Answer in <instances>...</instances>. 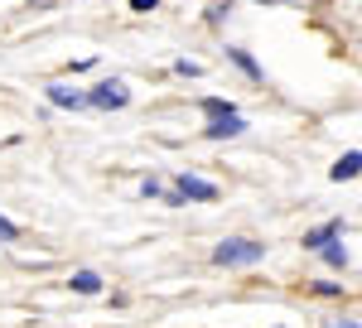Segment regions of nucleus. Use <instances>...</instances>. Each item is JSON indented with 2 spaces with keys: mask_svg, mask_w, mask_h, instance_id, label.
I'll return each instance as SVG.
<instances>
[{
  "mask_svg": "<svg viewBox=\"0 0 362 328\" xmlns=\"http://www.w3.org/2000/svg\"><path fill=\"white\" fill-rule=\"evenodd\" d=\"M155 5H160V0H131V10H140V15H150Z\"/></svg>",
  "mask_w": 362,
  "mask_h": 328,
  "instance_id": "nucleus-14",
  "label": "nucleus"
},
{
  "mask_svg": "<svg viewBox=\"0 0 362 328\" xmlns=\"http://www.w3.org/2000/svg\"><path fill=\"white\" fill-rule=\"evenodd\" d=\"M242 131H247V121L232 111V116H218V121H213L203 136H208V140H232V136H242Z\"/></svg>",
  "mask_w": 362,
  "mask_h": 328,
  "instance_id": "nucleus-4",
  "label": "nucleus"
},
{
  "mask_svg": "<svg viewBox=\"0 0 362 328\" xmlns=\"http://www.w3.org/2000/svg\"><path fill=\"white\" fill-rule=\"evenodd\" d=\"M319 251H324V261H329V266H334V271H343V266H348V251H343V246L324 242V246H319Z\"/></svg>",
  "mask_w": 362,
  "mask_h": 328,
  "instance_id": "nucleus-9",
  "label": "nucleus"
},
{
  "mask_svg": "<svg viewBox=\"0 0 362 328\" xmlns=\"http://www.w3.org/2000/svg\"><path fill=\"white\" fill-rule=\"evenodd\" d=\"M73 290H78V295H97V290H102V275L97 271H78L73 275Z\"/></svg>",
  "mask_w": 362,
  "mask_h": 328,
  "instance_id": "nucleus-8",
  "label": "nucleus"
},
{
  "mask_svg": "<svg viewBox=\"0 0 362 328\" xmlns=\"http://www.w3.org/2000/svg\"><path fill=\"white\" fill-rule=\"evenodd\" d=\"M203 111H208V116H232V107H227L223 97H203Z\"/></svg>",
  "mask_w": 362,
  "mask_h": 328,
  "instance_id": "nucleus-11",
  "label": "nucleus"
},
{
  "mask_svg": "<svg viewBox=\"0 0 362 328\" xmlns=\"http://www.w3.org/2000/svg\"><path fill=\"white\" fill-rule=\"evenodd\" d=\"M334 237H343V218H338V222H324V227H314V232H305V246H309V251H319V246L334 242Z\"/></svg>",
  "mask_w": 362,
  "mask_h": 328,
  "instance_id": "nucleus-6",
  "label": "nucleus"
},
{
  "mask_svg": "<svg viewBox=\"0 0 362 328\" xmlns=\"http://www.w3.org/2000/svg\"><path fill=\"white\" fill-rule=\"evenodd\" d=\"M49 102L54 107H68V111H78V107H87V92H73V87H49Z\"/></svg>",
  "mask_w": 362,
  "mask_h": 328,
  "instance_id": "nucleus-5",
  "label": "nucleus"
},
{
  "mask_svg": "<svg viewBox=\"0 0 362 328\" xmlns=\"http://www.w3.org/2000/svg\"><path fill=\"white\" fill-rule=\"evenodd\" d=\"M358 164H362V155H358V150H348V155H343V160L329 169V179H334V184H343V179H358Z\"/></svg>",
  "mask_w": 362,
  "mask_h": 328,
  "instance_id": "nucleus-7",
  "label": "nucleus"
},
{
  "mask_svg": "<svg viewBox=\"0 0 362 328\" xmlns=\"http://www.w3.org/2000/svg\"><path fill=\"white\" fill-rule=\"evenodd\" d=\"M261 256H266V246H261V242H247V237L223 242L218 251H213V261H218V266H256Z\"/></svg>",
  "mask_w": 362,
  "mask_h": 328,
  "instance_id": "nucleus-1",
  "label": "nucleus"
},
{
  "mask_svg": "<svg viewBox=\"0 0 362 328\" xmlns=\"http://www.w3.org/2000/svg\"><path fill=\"white\" fill-rule=\"evenodd\" d=\"M126 102H131V92H126V82H102V87H97V92H87V107H107V111H121L126 107Z\"/></svg>",
  "mask_w": 362,
  "mask_h": 328,
  "instance_id": "nucleus-2",
  "label": "nucleus"
},
{
  "mask_svg": "<svg viewBox=\"0 0 362 328\" xmlns=\"http://www.w3.org/2000/svg\"><path fill=\"white\" fill-rule=\"evenodd\" d=\"M174 68H179V73H184V78H198V73H203V68H198V63H189V58H179V63H174Z\"/></svg>",
  "mask_w": 362,
  "mask_h": 328,
  "instance_id": "nucleus-13",
  "label": "nucleus"
},
{
  "mask_svg": "<svg viewBox=\"0 0 362 328\" xmlns=\"http://www.w3.org/2000/svg\"><path fill=\"white\" fill-rule=\"evenodd\" d=\"M227 54H232V63H237V68H247L251 78H261V68H256V58H251V54H242V49H227Z\"/></svg>",
  "mask_w": 362,
  "mask_h": 328,
  "instance_id": "nucleus-10",
  "label": "nucleus"
},
{
  "mask_svg": "<svg viewBox=\"0 0 362 328\" xmlns=\"http://www.w3.org/2000/svg\"><path fill=\"white\" fill-rule=\"evenodd\" d=\"M15 237H20V227H15L10 218H0V242H15Z\"/></svg>",
  "mask_w": 362,
  "mask_h": 328,
  "instance_id": "nucleus-12",
  "label": "nucleus"
},
{
  "mask_svg": "<svg viewBox=\"0 0 362 328\" xmlns=\"http://www.w3.org/2000/svg\"><path fill=\"white\" fill-rule=\"evenodd\" d=\"M174 189L184 193V198H198V203H213V198H218V184H213V179H198V174H179Z\"/></svg>",
  "mask_w": 362,
  "mask_h": 328,
  "instance_id": "nucleus-3",
  "label": "nucleus"
}]
</instances>
